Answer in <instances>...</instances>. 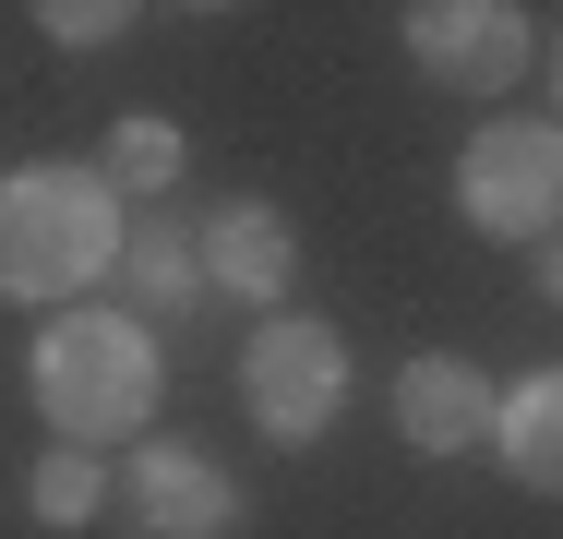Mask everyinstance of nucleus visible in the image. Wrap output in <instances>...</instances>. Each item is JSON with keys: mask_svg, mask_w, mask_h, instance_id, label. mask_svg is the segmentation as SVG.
Instances as JSON below:
<instances>
[{"mask_svg": "<svg viewBox=\"0 0 563 539\" xmlns=\"http://www.w3.org/2000/svg\"><path fill=\"white\" fill-rule=\"evenodd\" d=\"M552 97H563V48H552Z\"/></svg>", "mask_w": 563, "mask_h": 539, "instance_id": "nucleus-15", "label": "nucleus"}, {"mask_svg": "<svg viewBox=\"0 0 563 539\" xmlns=\"http://www.w3.org/2000/svg\"><path fill=\"white\" fill-rule=\"evenodd\" d=\"M109 455H85V443H48V455H36V468H24V516H36V528L48 539H73V528H97V516H109Z\"/></svg>", "mask_w": 563, "mask_h": 539, "instance_id": "nucleus-12", "label": "nucleus"}, {"mask_svg": "<svg viewBox=\"0 0 563 539\" xmlns=\"http://www.w3.org/2000/svg\"><path fill=\"white\" fill-rule=\"evenodd\" d=\"M492 372L467 360V348H420V360H396V384H384V420L408 455H479L492 443Z\"/></svg>", "mask_w": 563, "mask_h": 539, "instance_id": "nucleus-8", "label": "nucleus"}, {"mask_svg": "<svg viewBox=\"0 0 563 539\" xmlns=\"http://www.w3.org/2000/svg\"><path fill=\"white\" fill-rule=\"evenodd\" d=\"M109 516L132 539H240V480H228L205 443H168V431H144L132 443V468H120V492H109Z\"/></svg>", "mask_w": 563, "mask_h": 539, "instance_id": "nucleus-6", "label": "nucleus"}, {"mask_svg": "<svg viewBox=\"0 0 563 539\" xmlns=\"http://www.w3.org/2000/svg\"><path fill=\"white\" fill-rule=\"evenodd\" d=\"M240 408L276 455H312L347 408V336L324 312H264L252 348H240Z\"/></svg>", "mask_w": 563, "mask_h": 539, "instance_id": "nucleus-3", "label": "nucleus"}, {"mask_svg": "<svg viewBox=\"0 0 563 539\" xmlns=\"http://www.w3.org/2000/svg\"><path fill=\"white\" fill-rule=\"evenodd\" d=\"M192 252H205V300H252V312H288L300 288V228L264 193H228L217 216H192Z\"/></svg>", "mask_w": 563, "mask_h": 539, "instance_id": "nucleus-7", "label": "nucleus"}, {"mask_svg": "<svg viewBox=\"0 0 563 539\" xmlns=\"http://www.w3.org/2000/svg\"><path fill=\"white\" fill-rule=\"evenodd\" d=\"M24 396H36L48 443H85V455L144 443L156 396H168L156 323H132L120 300H73V312H48V323H36V348H24Z\"/></svg>", "mask_w": 563, "mask_h": 539, "instance_id": "nucleus-2", "label": "nucleus"}, {"mask_svg": "<svg viewBox=\"0 0 563 539\" xmlns=\"http://www.w3.org/2000/svg\"><path fill=\"white\" fill-rule=\"evenodd\" d=\"M492 455H504L516 492H552L563 504V360L516 372V384L492 396Z\"/></svg>", "mask_w": 563, "mask_h": 539, "instance_id": "nucleus-10", "label": "nucleus"}, {"mask_svg": "<svg viewBox=\"0 0 563 539\" xmlns=\"http://www.w3.org/2000/svg\"><path fill=\"white\" fill-rule=\"evenodd\" d=\"M396 48L444 97H516L528 61H540V12L528 0H408L396 12Z\"/></svg>", "mask_w": 563, "mask_h": 539, "instance_id": "nucleus-5", "label": "nucleus"}, {"mask_svg": "<svg viewBox=\"0 0 563 539\" xmlns=\"http://www.w3.org/2000/svg\"><path fill=\"white\" fill-rule=\"evenodd\" d=\"M455 216L504 252L563 240V120H479L455 144Z\"/></svg>", "mask_w": 563, "mask_h": 539, "instance_id": "nucleus-4", "label": "nucleus"}, {"mask_svg": "<svg viewBox=\"0 0 563 539\" xmlns=\"http://www.w3.org/2000/svg\"><path fill=\"white\" fill-rule=\"evenodd\" d=\"M109 300H120L132 323H180L192 300H205V252H192V216H168V205H144V216H132Z\"/></svg>", "mask_w": 563, "mask_h": 539, "instance_id": "nucleus-9", "label": "nucleus"}, {"mask_svg": "<svg viewBox=\"0 0 563 539\" xmlns=\"http://www.w3.org/2000/svg\"><path fill=\"white\" fill-rule=\"evenodd\" d=\"M132 205L97 180V156H24L0 168V300L24 312H73L120 276Z\"/></svg>", "mask_w": 563, "mask_h": 539, "instance_id": "nucleus-1", "label": "nucleus"}, {"mask_svg": "<svg viewBox=\"0 0 563 539\" xmlns=\"http://www.w3.org/2000/svg\"><path fill=\"white\" fill-rule=\"evenodd\" d=\"M132 24H144L132 0H36V36L48 48H120Z\"/></svg>", "mask_w": 563, "mask_h": 539, "instance_id": "nucleus-13", "label": "nucleus"}, {"mask_svg": "<svg viewBox=\"0 0 563 539\" xmlns=\"http://www.w3.org/2000/svg\"><path fill=\"white\" fill-rule=\"evenodd\" d=\"M528 288H540V300L563 312V240H540V252H528Z\"/></svg>", "mask_w": 563, "mask_h": 539, "instance_id": "nucleus-14", "label": "nucleus"}, {"mask_svg": "<svg viewBox=\"0 0 563 539\" xmlns=\"http://www.w3.org/2000/svg\"><path fill=\"white\" fill-rule=\"evenodd\" d=\"M180 168H192V144H180V120H168V108H120L109 144H97V180H109L132 216L168 205V193H180Z\"/></svg>", "mask_w": 563, "mask_h": 539, "instance_id": "nucleus-11", "label": "nucleus"}]
</instances>
